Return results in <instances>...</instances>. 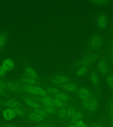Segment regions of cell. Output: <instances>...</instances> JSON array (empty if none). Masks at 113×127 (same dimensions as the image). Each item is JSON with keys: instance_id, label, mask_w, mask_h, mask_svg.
Listing matches in <instances>:
<instances>
[{"instance_id": "obj_1", "label": "cell", "mask_w": 113, "mask_h": 127, "mask_svg": "<svg viewBox=\"0 0 113 127\" xmlns=\"http://www.w3.org/2000/svg\"><path fill=\"white\" fill-rule=\"evenodd\" d=\"M26 89L29 93L32 94L40 95L42 97H46V91L39 87L32 86L27 85L26 86Z\"/></svg>"}, {"instance_id": "obj_2", "label": "cell", "mask_w": 113, "mask_h": 127, "mask_svg": "<svg viewBox=\"0 0 113 127\" xmlns=\"http://www.w3.org/2000/svg\"><path fill=\"white\" fill-rule=\"evenodd\" d=\"M102 42L101 38L98 35H94L91 40V46L95 50H98L101 47Z\"/></svg>"}, {"instance_id": "obj_3", "label": "cell", "mask_w": 113, "mask_h": 127, "mask_svg": "<svg viewBox=\"0 0 113 127\" xmlns=\"http://www.w3.org/2000/svg\"><path fill=\"white\" fill-rule=\"evenodd\" d=\"M98 26L101 29H105L107 25V17L105 14H100L97 18Z\"/></svg>"}, {"instance_id": "obj_4", "label": "cell", "mask_w": 113, "mask_h": 127, "mask_svg": "<svg viewBox=\"0 0 113 127\" xmlns=\"http://www.w3.org/2000/svg\"><path fill=\"white\" fill-rule=\"evenodd\" d=\"M16 113L13 109H6L3 112V116L4 119L6 121H9L16 117Z\"/></svg>"}, {"instance_id": "obj_5", "label": "cell", "mask_w": 113, "mask_h": 127, "mask_svg": "<svg viewBox=\"0 0 113 127\" xmlns=\"http://www.w3.org/2000/svg\"><path fill=\"white\" fill-rule=\"evenodd\" d=\"M2 67L4 70L10 71L14 67V62L10 59L6 60L3 62Z\"/></svg>"}, {"instance_id": "obj_6", "label": "cell", "mask_w": 113, "mask_h": 127, "mask_svg": "<svg viewBox=\"0 0 113 127\" xmlns=\"http://www.w3.org/2000/svg\"><path fill=\"white\" fill-rule=\"evenodd\" d=\"M77 95L79 98L83 100L89 97V92L87 89L81 88L78 91Z\"/></svg>"}, {"instance_id": "obj_7", "label": "cell", "mask_w": 113, "mask_h": 127, "mask_svg": "<svg viewBox=\"0 0 113 127\" xmlns=\"http://www.w3.org/2000/svg\"><path fill=\"white\" fill-rule=\"evenodd\" d=\"M99 69L102 75H104L107 73L108 70L107 64L105 61H101L98 63Z\"/></svg>"}, {"instance_id": "obj_8", "label": "cell", "mask_w": 113, "mask_h": 127, "mask_svg": "<svg viewBox=\"0 0 113 127\" xmlns=\"http://www.w3.org/2000/svg\"><path fill=\"white\" fill-rule=\"evenodd\" d=\"M29 118L30 120L32 122H38L42 121L44 120V118L41 117V116L38 115V114L36 113L35 112L32 113L30 116H29Z\"/></svg>"}, {"instance_id": "obj_9", "label": "cell", "mask_w": 113, "mask_h": 127, "mask_svg": "<svg viewBox=\"0 0 113 127\" xmlns=\"http://www.w3.org/2000/svg\"><path fill=\"white\" fill-rule=\"evenodd\" d=\"M84 116L83 112L79 110L76 113L75 115L72 118V121L74 123H75L77 121H82L84 119Z\"/></svg>"}, {"instance_id": "obj_10", "label": "cell", "mask_w": 113, "mask_h": 127, "mask_svg": "<svg viewBox=\"0 0 113 127\" xmlns=\"http://www.w3.org/2000/svg\"><path fill=\"white\" fill-rule=\"evenodd\" d=\"M44 106L45 107H53L55 108V105L53 100H52L49 97H45L42 99Z\"/></svg>"}, {"instance_id": "obj_11", "label": "cell", "mask_w": 113, "mask_h": 127, "mask_svg": "<svg viewBox=\"0 0 113 127\" xmlns=\"http://www.w3.org/2000/svg\"><path fill=\"white\" fill-rule=\"evenodd\" d=\"M62 87L64 90L69 91H75L77 89V86L74 83H66Z\"/></svg>"}, {"instance_id": "obj_12", "label": "cell", "mask_w": 113, "mask_h": 127, "mask_svg": "<svg viewBox=\"0 0 113 127\" xmlns=\"http://www.w3.org/2000/svg\"><path fill=\"white\" fill-rule=\"evenodd\" d=\"M96 57L95 54H89L86 56L85 58L84 59V62L86 64L90 65V64L92 63L93 62H95L96 59Z\"/></svg>"}, {"instance_id": "obj_13", "label": "cell", "mask_w": 113, "mask_h": 127, "mask_svg": "<svg viewBox=\"0 0 113 127\" xmlns=\"http://www.w3.org/2000/svg\"><path fill=\"white\" fill-rule=\"evenodd\" d=\"M68 81V79L67 78L62 76H58L57 77L54 78L52 80V82L56 84H60L63 83Z\"/></svg>"}, {"instance_id": "obj_14", "label": "cell", "mask_w": 113, "mask_h": 127, "mask_svg": "<svg viewBox=\"0 0 113 127\" xmlns=\"http://www.w3.org/2000/svg\"><path fill=\"white\" fill-rule=\"evenodd\" d=\"M55 97L57 99H58L62 101H66L69 100V97L67 95L61 93H58L56 94Z\"/></svg>"}, {"instance_id": "obj_15", "label": "cell", "mask_w": 113, "mask_h": 127, "mask_svg": "<svg viewBox=\"0 0 113 127\" xmlns=\"http://www.w3.org/2000/svg\"><path fill=\"white\" fill-rule=\"evenodd\" d=\"M6 106L8 108H19L20 106V104L14 100H9L6 103Z\"/></svg>"}, {"instance_id": "obj_16", "label": "cell", "mask_w": 113, "mask_h": 127, "mask_svg": "<svg viewBox=\"0 0 113 127\" xmlns=\"http://www.w3.org/2000/svg\"><path fill=\"white\" fill-rule=\"evenodd\" d=\"M91 101V98L89 97L85 99H83L82 101V104H83V108L87 110L90 111Z\"/></svg>"}, {"instance_id": "obj_17", "label": "cell", "mask_w": 113, "mask_h": 127, "mask_svg": "<svg viewBox=\"0 0 113 127\" xmlns=\"http://www.w3.org/2000/svg\"><path fill=\"white\" fill-rule=\"evenodd\" d=\"M97 107V101L96 99L95 98H91L90 103V111L93 112L95 111Z\"/></svg>"}, {"instance_id": "obj_18", "label": "cell", "mask_w": 113, "mask_h": 127, "mask_svg": "<svg viewBox=\"0 0 113 127\" xmlns=\"http://www.w3.org/2000/svg\"><path fill=\"white\" fill-rule=\"evenodd\" d=\"M76 113V109L74 107H71L68 109L67 112L68 117L70 118H73Z\"/></svg>"}, {"instance_id": "obj_19", "label": "cell", "mask_w": 113, "mask_h": 127, "mask_svg": "<svg viewBox=\"0 0 113 127\" xmlns=\"http://www.w3.org/2000/svg\"><path fill=\"white\" fill-rule=\"evenodd\" d=\"M27 75L30 78L33 79H36V72H35L31 68H29L27 69Z\"/></svg>"}, {"instance_id": "obj_20", "label": "cell", "mask_w": 113, "mask_h": 127, "mask_svg": "<svg viewBox=\"0 0 113 127\" xmlns=\"http://www.w3.org/2000/svg\"><path fill=\"white\" fill-rule=\"evenodd\" d=\"M27 105L29 106H30L31 107H32L35 108V109H37L38 107V104L36 103L35 101H32V100L30 99H27L25 101Z\"/></svg>"}, {"instance_id": "obj_21", "label": "cell", "mask_w": 113, "mask_h": 127, "mask_svg": "<svg viewBox=\"0 0 113 127\" xmlns=\"http://www.w3.org/2000/svg\"><path fill=\"white\" fill-rule=\"evenodd\" d=\"M13 110L15 112L16 114L21 117H23L26 115V113L24 112L21 109L19 108H13Z\"/></svg>"}, {"instance_id": "obj_22", "label": "cell", "mask_w": 113, "mask_h": 127, "mask_svg": "<svg viewBox=\"0 0 113 127\" xmlns=\"http://www.w3.org/2000/svg\"><path fill=\"white\" fill-rule=\"evenodd\" d=\"M34 111L35 113H37L38 115H39L40 116H41V117H44V118H45L47 116V113L44 110V109L42 110V109H34Z\"/></svg>"}, {"instance_id": "obj_23", "label": "cell", "mask_w": 113, "mask_h": 127, "mask_svg": "<svg viewBox=\"0 0 113 127\" xmlns=\"http://www.w3.org/2000/svg\"><path fill=\"white\" fill-rule=\"evenodd\" d=\"M44 110L46 113H49L50 114H55L56 113L55 108L53 107H45Z\"/></svg>"}, {"instance_id": "obj_24", "label": "cell", "mask_w": 113, "mask_h": 127, "mask_svg": "<svg viewBox=\"0 0 113 127\" xmlns=\"http://www.w3.org/2000/svg\"><path fill=\"white\" fill-rule=\"evenodd\" d=\"M67 110L66 108L63 107L60 110L58 113V115L59 117L60 118H63L66 116V114H67Z\"/></svg>"}, {"instance_id": "obj_25", "label": "cell", "mask_w": 113, "mask_h": 127, "mask_svg": "<svg viewBox=\"0 0 113 127\" xmlns=\"http://www.w3.org/2000/svg\"><path fill=\"white\" fill-rule=\"evenodd\" d=\"M53 101H54V103L55 106H57L58 108H62L65 105V103H64L63 101L59 100L58 99H54L53 100Z\"/></svg>"}, {"instance_id": "obj_26", "label": "cell", "mask_w": 113, "mask_h": 127, "mask_svg": "<svg viewBox=\"0 0 113 127\" xmlns=\"http://www.w3.org/2000/svg\"><path fill=\"white\" fill-rule=\"evenodd\" d=\"M87 71V69L86 67H82L80 68L78 70V71L77 72V74L78 76H82Z\"/></svg>"}, {"instance_id": "obj_27", "label": "cell", "mask_w": 113, "mask_h": 127, "mask_svg": "<svg viewBox=\"0 0 113 127\" xmlns=\"http://www.w3.org/2000/svg\"><path fill=\"white\" fill-rule=\"evenodd\" d=\"M91 80L92 83L94 84L95 85H97L99 82V77L97 75H92L91 77Z\"/></svg>"}, {"instance_id": "obj_28", "label": "cell", "mask_w": 113, "mask_h": 127, "mask_svg": "<svg viewBox=\"0 0 113 127\" xmlns=\"http://www.w3.org/2000/svg\"><path fill=\"white\" fill-rule=\"evenodd\" d=\"M46 91L50 94L58 93V90L56 88L50 87L46 89Z\"/></svg>"}, {"instance_id": "obj_29", "label": "cell", "mask_w": 113, "mask_h": 127, "mask_svg": "<svg viewBox=\"0 0 113 127\" xmlns=\"http://www.w3.org/2000/svg\"><path fill=\"white\" fill-rule=\"evenodd\" d=\"M107 82L110 87L113 88V76H110L107 78Z\"/></svg>"}, {"instance_id": "obj_30", "label": "cell", "mask_w": 113, "mask_h": 127, "mask_svg": "<svg viewBox=\"0 0 113 127\" xmlns=\"http://www.w3.org/2000/svg\"><path fill=\"white\" fill-rule=\"evenodd\" d=\"M93 2L96 4L98 5H104L105 4H107V1L106 0H94Z\"/></svg>"}, {"instance_id": "obj_31", "label": "cell", "mask_w": 113, "mask_h": 127, "mask_svg": "<svg viewBox=\"0 0 113 127\" xmlns=\"http://www.w3.org/2000/svg\"><path fill=\"white\" fill-rule=\"evenodd\" d=\"M24 82H26L28 83H31V84H34V83H36V80L35 79H32L30 78H27L25 79H23Z\"/></svg>"}, {"instance_id": "obj_32", "label": "cell", "mask_w": 113, "mask_h": 127, "mask_svg": "<svg viewBox=\"0 0 113 127\" xmlns=\"http://www.w3.org/2000/svg\"><path fill=\"white\" fill-rule=\"evenodd\" d=\"M5 43V38L3 36L0 35V47L3 46Z\"/></svg>"}, {"instance_id": "obj_33", "label": "cell", "mask_w": 113, "mask_h": 127, "mask_svg": "<svg viewBox=\"0 0 113 127\" xmlns=\"http://www.w3.org/2000/svg\"><path fill=\"white\" fill-rule=\"evenodd\" d=\"M110 116L111 118L112 119L113 118V103H110Z\"/></svg>"}, {"instance_id": "obj_34", "label": "cell", "mask_w": 113, "mask_h": 127, "mask_svg": "<svg viewBox=\"0 0 113 127\" xmlns=\"http://www.w3.org/2000/svg\"><path fill=\"white\" fill-rule=\"evenodd\" d=\"M75 124L78 127H80L81 126L83 125L84 123H83V121H77V122L75 123Z\"/></svg>"}, {"instance_id": "obj_35", "label": "cell", "mask_w": 113, "mask_h": 127, "mask_svg": "<svg viewBox=\"0 0 113 127\" xmlns=\"http://www.w3.org/2000/svg\"><path fill=\"white\" fill-rule=\"evenodd\" d=\"M91 127H101V126L99 123L97 122H94L92 124Z\"/></svg>"}, {"instance_id": "obj_36", "label": "cell", "mask_w": 113, "mask_h": 127, "mask_svg": "<svg viewBox=\"0 0 113 127\" xmlns=\"http://www.w3.org/2000/svg\"><path fill=\"white\" fill-rule=\"evenodd\" d=\"M5 88V84L3 82L0 80V88L2 89H4Z\"/></svg>"}, {"instance_id": "obj_37", "label": "cell", "mask_w": 113, "mask_h": 127, "mask_svg": "<svg viewBox=\"0 0 113 127\" xmlns=\"http://www.w3.org/2000/svg\"><path fill=\"white\" fill-rule=\"evenodd\" d=\"M4 70L2 66H0V77L4 75Z\"/></svg>"}, {"instance_id": "obj_38", "label": "cell", "mask_w": 113, "mask_h": 127, "mask_svg": "<svg viewBox=\"0 0 113 127\" xmlns=\"http://www.w3.org/2000/svg\"><path fill=\"white\" fill-rule=\"evenodd\" d=\"M9 89L12 90H16V87L14 85H12V84H10V85L9 86Z\"/></svg>"}, {"instance_id": "obj_39", "label": "cell", "mask_w": 113, "mask_h": 127, "mask_svg": "<svg viewBox=\"0 0 113 127\" xmlns=\"http://www.w3.org/2000/svg\"><path fill=\"white\" fill-rule=\"evenodd\" d=\"M3 127H16L14 125H9V124H7L5 125H4Z\"/></svg>"}, {"instance_id": "obj_40", "label": "cell", "mask_w": 113, "mask_h": 127, "mask_svg": "<svg viewBox=\"0 0 113 127\" xmlns=\"http://www.w3.org/2000/svg\"><path fill=\"white\" fill-rule=\"evenodd\" d=\"M36 127H50V126L47 125H38Z\"/></svg>"}, {"instance_id": "obj_41", "label": "cell", "mask_w": 113, "mask_h": 127, "mask_svg": "<svg viewBox=\"0 0 113 127\" xmlns=\"http://www.w3.org/2000/svg\"><path fill=\"white\" fill-rule=\"evenodd\" d=\"M67 127H78L76 125H75V124H72V125H69Z\"/></svg>"}, {"instance_id": "obj_42", "label": "cell", "mask_w": 113, "mask_h": 127, "mask_svg": "<svg viewBox=\"0 0 113 127\" xmlns=\"http://www.w3.org/2000/svg\"><path fill=\"white\" fill-rule=\"evenodd\" d=\"M111 56L113 58V46L111 48Z\"/></svg>"}, {"instance_id": "obj_43", "label": "cell", "mask_w": 113, "mask_h": 127, "mask_svg": "<svg viewBox=\"0 0 113 127\" xmlns=\"http://www.w3.org/2000/svg\"><path fill=\"white\" fill-rule=\"evenodd\" d=\"M80 127H88V125H87V124H84L83 125L81 126Z\"/></svg>"}, {"instance_id": "obj_44", "label": "cell", "mask_w": 113, "mask_h": 127, "mask_svg": "<svg viewBox=\"0 0 113 127\" xmlns=\"http://www.w3.org/2000/svg\"><path fill=\"white\" fill-rule=\"evenodd\" d=\"M111 121H112V126L113 127V118L111 119Z\"/></svg>"}, {"instance_id": "obj_45", "label": "cell", "mask_w": 113, "mask_h": 127, "mask_svg": "<svg viewBox=\"0 0 113 127\" xmlns=\"http://www.w3.org/2000/svg\"><path fill=\"white\" fill-rule=\"evenodd\" d=\"M112 33H113V24L112 27Z\"/></svg>"}, {"instance_id": "obj_46", "label": "cell", "mask_w": 113, "mask_h": 127, "mask_svg": "<svg viewBox=\"0 0 113 127\" xmlns=\"http://www.w3.org/2000/svg\"><path fill=\"white\" fill-rule=\"evenodd\" d=\"M1 92H2V90L0 88V93H1Z\"/></svg>"}, {"instance_id": "obj_47", "label": "cell", "mask_w": 113, "mask_h": 127, "mask_svg": "<svg viewBox=\"0 0 113 127\" xmlns=\"http://www.w3.org/2000/svg\"><path fill=\"white\" fill-rule=\"evenodd\" d=\"M109 127H113L112 126V125H110V126H109Z\"/></svg>"}]
</instances>
